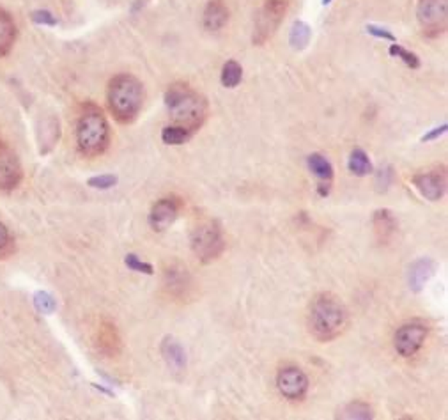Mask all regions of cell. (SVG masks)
Returning a JSON list of instances; mask_svg holds the SVG:
<instances>
[{
	"label": "cell",
	"instance_id": "f1b7e54d",
	"mask_svg": "<svg viewBox=\"0 0 448 420\" xmlns=\"http://www.w3.org/2000/svg\"><path fill=\"white\" fill-rule=\"evenodd\" d=\"M87 185L94 190H110L117 185V176L114 174H101V176L89 177Z\"/></svg>",
	"mask_w": 448,
	"mask_h": 420
},
{
	"label": "cell",
	"instance_id": "277c9868",
	"mask_svg": "<svg viewBox=\"0 0 448 420\" xmlns=\"http://www.w3.org/2000/svg\"><path fill=\"white\" fill-rule=\"evenodd\" d=\"M110 124L103 110L94 103L83 105L82 114L77 123V146L87 158L103 154L110 146Z\"/></svg>",
	"mask_w": 448,
	"mask_h": 420
},
{
	"label": "cell",
	"instance_id": "d6986e66",
	"mask_svg": "<svg viewBox=\"0 0 448 420\" xmlns=\"http://www.w3.org/2000/svg\"><path fill=\"white\" fill-rule=\"evenodd\" d=\"M17 23L4 8H0V59L6 57L11 52L14 43H17Z\"/></svg>",
	"mask_w": 448,
	"mask_h": 420
},
{
	"label": "cell",
	"instance_id": "5b68a950",
	"mask_svg": "<svg viewBox=\"0 0 448 420\" xmlns=\"http://www.w3.org/2000/svg\"><path fill=\"white\" fill-rule=\"evenodd\" d=\"M190 247L201 263L210 264L216 261L225 250L222 226L216 220H204L197 223L190 236Z\"/></svg>",
	"mask_w": 448,
	"mask_h": 420
},
{
	"label": "cell",
	"instance_id": "d4e9b609",
	"mask_svg": "<svg viewBox=\"0 0 448 420\" xmlns=\"http://www.w3.org/2000/svg\"><path fill=\"white\" fill-rule=\"evenodd\" d=\"M338 419H347V420H369L372 419V410L367 403L362 401H354V403L347 404L344 410L340 412Z\"/></svg>",
	"mask_w": 448,
	"mask_h": 420
},
{
	"label": "cell",
	"instance_id": "4fadbf2b",
	"mask_svg": "<svg viewBox=\"0 0 448 420\" xmlns=\"http://www.w3.org/2000/svg\"><path fill=\"white\" fill-rule=\"evenodd\" d=\"M413 185L427 201L436 202L443 199L447 192V172L445 169L420 172L413 176Z\"/></svg>",
	"mask_w": 448,
	"mask_h": 420
},
{
	"label": "cell",
	"instance_id": "cb8c5ba5",
	"mask_svg": "<svg viewBox=\"0 0 448 420\" xmlns=\"http://www.w3.org/2000/svg\"><path fill=\"white\" fill-rule=\"evenodd\" d=\"M194 133L185 130L183 126H177V124H170V126H165L161 130V142L167 146H181L185 142H188L192 139Z\"/></svg>",
	"mask_w": 448,
	"mask_h": 420
},
{
	"label": "cell",
	"instance_id": "44dd1931",
	"mask_svg": "<svg viewBox=\"0 0 448 420\" xmlns=\"http://www.w3.org/2000/svg\"><path fill=\"white\" fill-rule=\"evenodd\" d=\"M347 169L356 177L369 176L372 172V163H370L369 154L362 148L353 149L349 154V160H347Z\"/></svg>",
	"mask_w": 448,
	"mask_h": 420
},
{
	"label": "cell",
	"instance_id": "7402d4cb",
	"mask_svg": "<svg viewBox=\"0 0 448 420\" xmlns=\"http://www.w3.org/2000/svg\"><path fill=\"white\" fill-rule=\"evenodd\" d=\"M310 37H312V29L305 21L298 20L292 25L291 34H289V43L294 50H303L307 48V45L310 43Z\"/></svg>",
	"mask_w": 448,
	"mask_h": 420
},
{
	"label": "cell",
	"instance_id": "836d02e7",
	"mask_svg": "<svg viewBox=\"0 0 448 420\" xmlns=\"http://www.w3.org/2000/svg\"><path fill=\"white\" fill-rule=\"evenodd\" d=\"M334 0H323V6H329Z\"/></svg>",
	"mask_w": 448,
	"mask_h": 420
},
{
	"label": "cell",
	"instance_id": "30bf717a",
	"mask_svg": "<svg viewBox=\"0 0 448 420\" xmlns=\"http://www.w3.org/2000/svg\"><path fill=\"white\" fill-rule=\"evenodd\" d=\"M23 179V169H21L20 158L9 144L0 139V190L11 192L18 188Z\"/></svg>",
	"mask_w": 448,
	"mask_h": 420
},
{
	"label": "cell",
	"instance_id": "e0dca14e",
	"mask_svg": "<svg viewBox=\"0 0 448 420\" xmlns=\"http://www.w3.org/2000/svg\"><path fill=\"white\" fill-rule=\"evenodd\" d=\"M372 226H374V234L379 243H388L394 234L397 232V219L394 217L390 210H378L372 214Z\"/></svg>",
	"mask_w": 448,
	"mask_h": 420
},
{
	"label": "cell",
	"instance_id": "7a4b0ae2",
	"mask_svg": "<svg viewBox=\"0 0 448 420\" xmlns=\"http://www.w3.org/2000/svg\"><path fill=\"white\" fill-rule=\"evenodd\" d=\"M145 99L144 86L130 73L115 74L108 82L107 103L114 119L121 124H130L139 117Z\"/></svg>",
	"mask_w": 448,
	"mask_h": 420
},
{
	"label": "cell",
	"instance_id": "8fae6325",
	"mask_svg": "<svg viewBox=\"0 0 448 420\" xmlns=\"http://www.w3.org/2000/svg\"><path fill=\"white\" fill-rule=\"evenodd\" d=\"M163 288L176 300H188L194 291V279L179 263H172L163 272Z\"/></svg>",
	"mask_w": 448,
	"mask_h": 420
},
{
	"label": "cell",
	"instance_id": "9c48e42d",
	"mask_svg": "<svg viewBox=\"0 0 448 420\" xmlns=\"http://www.w3.org/2000/svg\"><path fill=\"white\" fill-rule=\"evenodd\" d=\"M309 376L296 366H285L276 374V388L285 399L301 401L309 392Z\"/></svg>",
	"mask_w": 448,
	"mask_h": 420
},
{
	"label": "cell",
	"instance_id": "2e32d148",
	"mask_svg": "<svg viewBox=\"0 0 448 420\" xmlns=\"http://www.w3.org/2000/svg\"><path fill=\"white\" fill-rule=\"evenodd\" d=\"M96 346L108 359H115L121 353V337L114 323L105 321L99 325L96 334Z\"/></svg>",
	"mask_w": 448,
	"mask_h": 420
},
{
	"label": "cell",
	"instance_id": "8992f818",
	"mask_svg": "<svg viewBox=\"0 0 448 420\" xmlns=\"http://www.w3.org/2000/svg\"><path fill=\"white\" fill-rule=\"evenodd\" d=\"M287 9L289 0H264L263 8L255 17L254 34H252V43L255 46H263L275 36L280 23L284 21Z\"/></svg>",
	"mask_w": 448,
	"mask_h": 420
},
{
	"label": "cell",
	"instance_id": "f546056e",
	"mask_svg": "<svg viewBox=\"0 0 448 420\" xmlns=\"http://www.w3.org/2000/svg\"><path fill=\"white\" fill-rule=\"evenodd\" d=\"M32 21L37 25H43V27H55V25L59 23L57 18L50 11H46V9H37V11H34Z\"/></svg>",
	"mask_w": 448,
	"mask_h": 420
},
{
	"label": "cell",
	"instance_id": "d6a6232c",
	"mask_svg": "<svg viewBox=\"0 0 448 420\" xmlns=\"http://www.w3.org/2000/svg\"><path fill=\"white\" fill-rule=\"evenodd\" d=\"M9 243H11V236H9L8 227L0 222V254L9 247Z\"/></svg>",
	"mask_w": 448,
	"mask_h": 420
},
{
	"label": "cell",
	"instance_id": "1f68e13d",
	"mask_svg": "<svg viewBox=\"0 0 448 420\" xmlns=\"http://www.w3.org/2000/svg\"><path fill=\"white\" fill-rule=\"evenodd\" d=\"M448 130V124H441V126H436V128H432L431 132L425 133L424 137H422V142H434V140H438L440 137H443L445 133H447Z\"/></svg>",
	"mask_w": 448,
	"mask_h": 420
},
{
	"label": "cell",
	"instance_id": "52a82bcc",
	"mask_svg": "<svg viewBox=\"0 0 448 420\" xmlns=\"http://www.w3.org/2000/svg\"><path fill=\"white\" fill-rule=\"evenodd\" d=\"M416 18L427 37H438L447 30L448 0H420Z\"/></svg>",
	"mask_w": 448,
	"mask_h": 420
},
{
	"label": "cell",
	"instance_id": "484cf974",
	"mask_svg": "<svg viewBox=\"0 0 448 420\" xmlns=\"http://www.w3.org/2000/svg\"><path fill=\"white\" fill-rule=\"evenodd\" d=\"M388 54H390L391 57L400 59V61H403L407 68H411V70H418V68H420V59H418V55L413 54V52H409V50H406V48H404V46L397 45V43H394V45H390V50H388Z\"/></svg>",
	"mask_w": 448,
	"mask_h": 420
},
{
	"label": "cell",
	"instance_id": "83f0119b",
	"mask_svg": "<svg viewBox=\"0 0 448 420\" xmlns=\"http://www.w3.org/2000/svg\"><path fill=\"white\" fill-rule=\"evenodd\" d=\"M124 264L128 266V270L136 273H144V275H154V268H152L151 263H145V261L140 259L135 254H128L124 257Z\"/></svg>",
	"mask_w": 448,
	"mask_h": 420
},
{
	"label": "cell",
	"instance_id": "6da1fadb",
	"mask_svg": "<svg viewBox=\"0 0 448 420\" xmlns=\"http://www.w3.org/2000/svg\"><path fill=\"white\" fill-rule=\"evenodd\" d=\"M163 99L172 124L195 133L206 123L207 112H210L207 99L188 83L177 82L169 86Z\"/></svg>",
	"mask_w": 448,
	"mask_h": 420
},
{
	"label": "cell",
	"instance_id": "9a60e30c",
	"mask_svg": "<svg viewBox=\"0 0 448 420\" xmlns=\"http://www.w3.org/2000/svg\"><path fill=\"white\" fill-rule=\"evenodd\" d=\"M229 14L225 0H207L202 12V27L207 32H220L229 23Z\"/></svg>",
	"mask_w": 448,
	"mask_h": 420
},
{
	"label": "cell",
	"instance_id": "603a6c76",
	"mask_svg": "<svg viewBox=\"0 0 448 420\" xmlns=\"http://www.w3.org/2000/svg\"><path fill=\"white\" fill-rule=\"evenodd\" d=\"M222 86L227 89H234L241 83L243 80V68L238 61H227L222 68V74H220Z\"/></svg>",
	"mask_w": 448,
	"mask_h": 420
},
{
	"label": "cell",
	"instance_id": "ac0fdd59",
	"mask_svg": "<svg viewBox=\"0 0 448 420\" xmlns=\"http://www.w3.org/2000/svg\"><path fill=\"white\" fill-rule=\"evenodd\" d=\"M436 272V264L432 263L429 257H422V259L415 261L409 268V288L411 291L420 292L425 288L432 275Z\"/></svg>",
	"mask_w": 448,
	"mask_h": 420
},
{
	"label": "cell",
	"instance_id": "5bb4252c",
	"mask_svg": "<svg viewBox=\"0 0 448 420\" xmlns=\"http://www.w3.org/2000/svg\"><path fill=\"white\" fill-rule=\"evenodd\" d=\"M310 172L316 176L317 179V194L321 197H328L329 190H332V183H334V165L329 163V160L319 152H314L307 158Z\"/></svg>",
	"mask_w": 448,
	"mask_h": 420
},
{
	"label": "cell",
	"instance_id": "7c38bea8",
	"mask_svg": "<svg viewBox=\"0 0 448 420\" xmlns=\"http://www.w3.org/2000/svg\"><path fill=\"white\" fill-rule=\"evenodd\" d=\"M181 208L183 204L177 197H163L160 201H156V204L151 208V213H149L147 219L152 231H167L177 220V217L181 213Z\"/></svg>",
	"mask_w": 448,
	"mask_h": 420
},
{
	"label": "cell",
	"instance_id": "ffe728a7",
	"mask_svg": "<svg viewBox=\"0 0 448 420\" xmlns=\"http://www.w3.org/2000/svg\"><path fill=\"white\" fill-rule=\"evenodd\" d=\"M161 354H163L167 366L176 372L185 371L186 367V353L183 350V346L177 341H174L172 337H167L161 344Z\"/></svg>",
	"mask_w": 448,
	"mask_h": 420
},
{
	"label": "cell",
	"instance_id": "4dcf8cb0",
	"mask_svg": "<svg viewBox=\"0 0 448 420\" xmlns=\"http://www.w3.org/2000/svg\"><path fill=\"white\" fill-rule=\"evenodd\" d=\"M365 30H367V34L378 37V39H387V41H391V43L397 41V37H395L390 30L385 29V27H379V25L370 23V25H367Z\"/></svg>",
	"mask_w": 448,
	"mask_h": 420
},
{
	"label": "cell",
	"instance_id": "4316f807",
	"mask_svg": "<svg viewBox=\"0 0 448 420\" xmlns=\"http://www.w3.org/2000/svg\"><path fill=\"white\" fill-rule=\"evenodd\" d=\"M34 305H36V309L39 310V312L46 314V316L54 314L55 309H57L55 298L46 291H37L36 294H34Z\"/></svg>",
	"mask_w": 448,
	"mask_h": 420
},
{
	"label": "cell",
	"instance_id": "ba28073f",
	"mask_svg": "<svg viewBox=\"0 0 448 420\" xmlns=\"http://www.w3.org/2000/svg\"><path fill=\"white\" fill-rule=\"evenodd\" d=\"M425 339H427V326L422 323H406L395 332V351L403 359H411L424 346Z\"/></svg>",
	"mask_w": 448,
	"mask_h": 420
},
{
	"label": "cell",
	"instance_id": "3957f363",
	"mask_svg": "<svg viewBox=\"0 0 448 420\" xmlns=\"http://www.w3.org/2000/svg\"><path fill=\"white\" fill-rule=\"evenodd\" d=\"M347 326V309L329 292H323L310 305L309 332L319 342L337 339Z\"/></svg>",
	"mask_w": 448,
	"mask_h": 420
}]
</instances>
